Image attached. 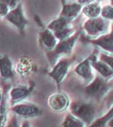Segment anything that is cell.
<instances>
[{"label": "cell", "instance_id": "10", "mask_svg": "<svg viewBox=\"0 0 113 127\" xmlns=\"http://www.w3.org/2000/svg\"><path fill=\"white\" fill-rule=\"evenodd\" d=\"M61 2L62 9L59 17L63 18L71 23L82 11L83 6L78 2L67 3L65 0H61Z\"/></svg>", "mask_w": 113, "mask_h": 127}, {"label": "cell", "instance_id": "5", "mask_svg": "<svg viewBox=\"0 0 113 127\" xmlns=\"http://www.w3.org/2000/svg\"><path fill=\"white\" fill-rule=\"evenodd\" d=\"M108 21L102 17L88 18L83 25V29L88 36L97 37L108 30Z\"/></svg>", "mask_w": 113, "mask_h": 127}, {"label": "cell", "instance_id": "12", "mask_svg": "<svg viewBox=\"0 0 113 127\" xmlns=\"http://www.w3.org/2000/svg\"><path fill=\"white\" fill-rule=\"evenodd\" d=\"M39 42L40 46L47 52L53 50L58 43L57 39L55 36L53 32L47 27L44 28L40 31Z\"/></svg>", "mask_w": 113, "mask_h": 127}, {"label": "cell", "instance_id": "4", "mask_svg": "<svg viewBox=\"0 0 113 127\" xmlns=\"http://www.w3.org/2000/svg\"><path fill=\"white\" fill-rule=\"evenodd\" d=\"M75 60V57H64L59 59V61L53 66V68L48 74L53 80L55 81L58 86H59L68 73L71 65Z\"/></svg>", "mask_w": 113, "mask_h": 127}, {"label": "cell", "instance_id": "8", "mask_svg": "<svg viewBox=\"0 0 113 127\" xmlns=\"http://www.w3.org/2000/svg\"><path fill=\"white\" fill-rule=\"evenodd\" d=\"M34 88V84L31 82L28 86L21 85L14 87L10 91V103L12 106L21 103L30 95Z\"/></svg>", "mask_w": 113, "mask_h": 127}, {"label": "cell", "instance_id": "27", "mask_svg": "<svg viewBox=\"0 0 113 127\" xmlns=\"http://www.w3.org/2000/svg\"><path fill=\"white\" fill-rule=\"evenodd\" d=\"M108 126L110 127H113V118L109 120V122L108 123Z\"/></svg>", "mask_w": 113, "mask_h": 127}, {"label": "cell", "instance_id": "19", "mask_svg": "<svg viewBox=\"0 0 113 127\" xmlns=\"http://www.w3.org/2000/svg\"><path fill=\"white\" fill-rule=\"evenodd\" d=\"M62 126L71 127H83L85 126L84 123L80 119L77 118L75 115L68 113L65 116L63 120Z\"/></svg>", "mask_w": 113, "mask_h": 127}, {"label": "cell", "instance_id": "16", "mask_svg": "<svg viewBox=\"0 0 113 127\" xmlns=\"http://www.w3.org/2000/svg\"><path fill=\"white\" fill-rule=\"evenodd\" d=\"M1 74L5 79H12L14 77L13 65L9 57L4 55L1 58Z\"/></svg>", "mask_w": 113, "mask_h": 127}, {"label": "cell", "instance_id": "21", "mask_svg": "<svg viewBox=\"0 0 113 127\" xmlns=\"http://www.w3.org/2000/svg\"><path fill=\"white\" fill-rule=\"evenodd\" d=\"M102 17L106 19H113V6L112 5H106L101 9Z\"/></svg>", "mask_w": 113, "mask_h": 127}, {"label": "cell", "instance_id": "26", "mask_svg": "<svg viewBox=\"0 0 113 127\" xmlns=\"http://www.w3.org/2000/svg\"><path fill=\"white\" fill-rule=\"evenodd\" d=\"M107 102L109 103H113V90L111 91L109 93V94L108 95V96H107Z\"/></svg>", "mask_w": 113, "mask_h": 127}, {"label": "cell", "instance_id": "15", "mask_svg": "<svg viewBox=\"0 0 113 127\" xmlns=\"http://www.w3.org/2000/svg\"><path fill=\"white\" fill-rule=\"evenodd\" d=\"M96 53H93L90 55V64L92 67L96 70L102 77L108 78L113 75V70L109 65L102 61L98 60Z\"/></svg>", "mask_w": 113, "mask_h": 127}, {"label": "cell", "instance_id": "23", "mask_svg": "<svg viewBox=\"0 0 113 127\" xmlns=\"http://www.w3.org/2000/svg\"><path fill=\"white\" fill-rule=\"evenodd\" d=\"M0 2L5 3L11 10L17 7L20 3L22 2V0H0Z\"/></svg>", "mask_w": 113, "mask_h": 127}, {"label": "cell", "instance_id": "3", "mask_svg": "<svg viewBox=\"0 0 113 127\" xmlns=\"http://www.w3.org/2000/svg\"><path fill=\"white\" fill-rule=\"evenodd\" d=\"M110 87V83L104 80L102 77L97 75L88 85L84 88V93L88 98L99 100L106 94Z\"/></svg>", "mask_w": 113, "mask_h": 127}, {"label": "cell", "instance_id": "14", "mask_svg": "<svg viewBox=\"0 0 113 127\" xmlns=\"http://www.w3.org/2000/svg\"><path fill=\"white\" fill-rule=\"evenodd\" d=\"M90 64V56L78 64L74 69L76 74L87 82H90L93 79V74Z\"/></svg>", "mask_w": 113, "mask_h": 127}, {"label": "cell", "instance_id": "20", "mask_svg": "<svg viewBox=\"0 0 113 127\" xmlns=\"http://www.w3.org/2000/svg\"><path fill=\"white\" fill-rule=\"evenodd\" d=\"M113 118V107L109 111L108 114L105 115L104 116L102 117L100 119L96 120L94 122L90 125L92 127H101L104 126L108 121H109L111 119Z\"/></svg>", "mask_w": 113, "mask_h": 127}, {"label": "cell", "instance_id": "1", "mask_svg": "<svg viewBox=\"0 0 113 127\" xmlns=\"http://www.w3.org/2000/svg\"><path fill=\"white\" fill-rule=\"evenodd\" d=\"M80 31L78 30L68 38L59 41L54 48L50 51L47 52V57L51 66H53L57 61L58 57L62 55H70L74 47L75 43L80 37Z\"/></svg>", "mask_w": 113, "mask_h": 127}, {"label": "cell", "instance_id": "2", "mask_svg": "<svg viewBox=\"0 0 113 127\" xmlns=\"http://www.w3.org/2000/svg\"><path fill=\"white\" fill-rule=\"evenodd\" d=\"M70 110L71 114L80 119L84 124L90 126L93 123L96 109L92 103L83 101L73 102L70 104Z\"/></svg>", "mask_w": 113, "mask_h": 127}, {"label": "cell", "instance_id": "13", "mask_svg": "<svg viewBox=\"0 0 113 127\" xmlns=\"http://www.w3.org/2000/svg\"><path fill=\"white\" fill-rule=\"evenodd\" d=\"M36 69L32 60L27 56H22L18 60L15 70L20 76L25 77L31 74Z\"/></svg>", "mask_w": 113, "mask_h": 127}, {"label": "cell", "instance_id": "25", "mask_svg": "<svg viewBox=\"0 0 113 127\" xmlns=\"http://www.w3.org/2000/svg\"><path fill=\"white\" fill-rule=\"evenodd\" d=\"M95 0H78V2L80 3L82 6H84L86 5H88L90 3L94 2Z\"/></svg>", "mask_w": 113, "mask_h": 127}, {"label": "cell", "instance_id": "17", "mask_svg": "<svg viewBox=\"0 0 113 127\" xmlns=\"http://www.w3.org/2000/svg\"><path fill=\"white\" fill-rule=\"evenodd\" d=\"M82 12L88 18L98 17L101 12V8L98 3L92 2L88 5L83 6Z\"/></svg>", "mask_w": 113, "mask_h": 127}, {"label": "cell", "instance_id": "28", "mask_svg": "<svg viewBox=\"0 0 113 127\" xmlns=\"http://www.w3.org/2000/svg\"><path fill=\"white\" fill-rule=\"evenodd\" d=\"M111 2H112V6H113V0H111Z\"/></svg>", "mask_w": 113, "mask_h": 127}, {"label": "cell", "instance_id": "7", "mask_svg": "<svg viewBox=\"0 0 113 127\" xmlns=\"http://www.w3.org/2000/svg\"><path fill=\"white\" fill-rule=\"evenodd\" d=\"M12 112L25 118H34L42 114V110L31 103H19L13 105L11 108Z\"/></svg>", "mask_w": 113, "mask_h": 127}, {"label": "cell", "instance_id": "6", "mask_svg": "<svg viewBox=\"0 0 113 127\" xmlns=\"http://www.w3.org/2000/svg\"><path fill=\"white\" fill-rule=\"evenodd\" d=\"M4 18L14 26L22 34H24L28 21L24 14L22 3L21 2L17 7L10 10Z\"/></svg>", "mask_w": 113, "mask_h": 127}, {"label": "cell", "instance_id": "22", "mask_svg": "<svg viewBox=\"0 0 113 127\" xmlns=\"http://www.w3.org/2000/svg\"><path fill=\"white\" fill-rule=\"evenodd\" d=\"M100 60L107 64L113 70V56L108 55L105 53H101L100 56Z\"/></svg>", "mask_w": 113, "mask_h": 127}, {"label": "cell", "instance_id": "11", "mask_svg": "<svg viewBox=\"0 0 113 127\" xmlns=\"http://www.w3.org/2000/svg\"><path fill=\"white\" fill-rule=\"evenodd\" d=\"M49 108L55 111H62L69 105V99L66 94L62 92H57L51 95L47 100Z\"/></svg>", "mask_w": 113, "mask_h": 127}, {"label": "cell", "instance_id": "24", "mask_svg": "<svg viewBox=\"0 0 113 127\" xmlns=\"http://www.w3.org/2000/svg\"><path fill=\"white\" fill-rule=\"evenodd\" d=\"M10 11V9L7 5L2 2H0V15L1 18H5Z\"/></svg>", "mask_w": 113, "mask_h": 127}, {"label": "cell", "instance_id": "18", "mask_svg": "<svg viewBox=\"0 0 113 127\" xmlns=\"http://www.w3.org/2000/svg\"><path fill=\"white\" fill-rule=\"evenodd\" d=\"M70 22H69L63 18L59 17L56 19H53L47 26V28L49 29L53 32H55L60 31L64 28L70 25Z\"/></svg>", "mask_w": 113, "mask_h": 127}, {"label": "cell", "instance_id": "9", "mask_svg": "<svg viewBox=\"0 0 113 127\" xmlns=\"http://www.w3.org/2000/svg\"><path fill=\"white\" fill-rule=\"evenodd\" d=\"M82 41L83 43L97 45L104 50L113 53V28L110 33L101 36L96 39H90L84 36L82 37Z\"/></svg>", "mask_w": 113, "mask_h": 127}]
</instances>
